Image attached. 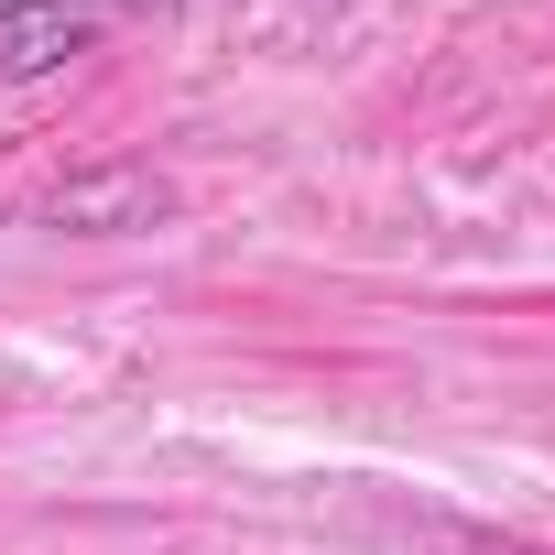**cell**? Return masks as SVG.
Returning a JSON list of instances; mask_svg holds the SVG:
<instances>
[{"instance_id":"3957f363","label":"cell","mask_w":555,"mask_h":555,"mask_svg":"<svg viewBox=\"0 0 555 555\" xmlns=\"http://www.w3.org/2000/svg\"><path fill=\"white\" fill-rule=\"evenodd\" d=\"M501 555H522V544H501Z\"/></svg>"},{"instance_id":"6da1fadb","label":"cell","mask_w":555,"mask_h":555,"mask_svg":"<svg viewBox=\"0 0 555 555\" xmlns=\"http://www.w3.org/2000/svg\"><path fill=\"white\" fill-rule=\"evenodd\" d=\"M175 0H0V77H66L77 55H99L120 23H153Z\"/></svg>"},{"instance_id":"7a4b0ae2","label":"cell","mask_w":555,"mask_h":555,"mask_svg":"<svg viewBox=\"0 0 555 555\" xmlns=\"http://www.w3.org/2000/svg\"><path fill=\"white\" fill-rule=\"evenodd\" d=\"M164 207H175L164 175H99V185H66L44 218H66V229H153Z\"/></svg>"}]
</instances>
